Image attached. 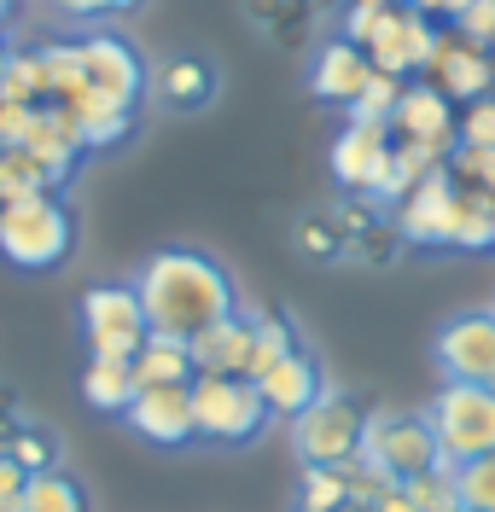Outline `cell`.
Here are the masks:
<instances>
[{"label": "cell", "mask_w": 495, "mask_h": 512, "mask_svg": "<svg viewBox=\"0 0 495 512\" xmlns=\"http://www.w3.org/2000/svg\"><path fill=\"white\" fill-rule=\"evenodd\" d=\"M134 291L146 303V320L158 338H187L210 332L216 320L239 315V280L222 256L198 251V245H164L134 268Z\"/></svg>", "instance_id": "cell-1"}, {"label": "cell", "mask_w": 495, "mask_h": 512, "mask_svg": "<svg viewBox=\"0 0 495 512\" xmlns=\"http://www.w3.org/2000/svg\"><path fill=\"white\" fill-rule=\"evenodd\" d=\"M82 245V216L65 192H35L0 204V256L18 274H59Z\"/></svg>", "instance_id": "cell-2"}, {"label": "cell", "mask_w": 495, "mask_h": 512, "mask_svg": "<svg viewBox=\"0 0 495 512\" xmlns=\"http://www.w3.org/2000/svg\"><path fill=\"white\" fill-rule=\"evenodd\" d=\"M193 408H198V443L210 448H251L263 443L268 425H274V408L263 402L257 379H233V373H198Z\"/></svg>", "instance_id": "cell-3"}, {"label": "cell", "mask_w": 495, "mask_h": 512, "mask_svg": "<svg viewBox=\"0 0 495 512\" xmlns=\"http://www.w3.org/2000/svg\"><path fill=\"white\" fill-rule=\"evenodd\" d=\"M76 320H82V344L88 355H105V361H134L152 338V320H146V303L134 280H99V286L82 291L76 303Z\"/></svg>", "instance_id": "cell-4"}, {"label": "cell", "mask_w": 495, "mask_h": 512, "mask_svg": "<svg viewBox=\"0 0 495 512\" xmlns=\"http://www.w3.org/2000/svg\"><path fill=\"white\" fill-rule=\"evenodd\" d=\"M362 466L379 483H414L426 472H437V466H449V460H443L431 414H373L367 419Z\"/></svg>", "instance_id": "cell-5"}, {"label": "cell", "mask_w": 495, "mask_h": 512, "mask_svg": "<svg viewBox=\"0 0 495 512\" xmlns=\"http://www.w3.org/2000/svg\"><path fill=\"white\" fill-rule=\"evenodd\" d=\"M367 408L344 390H327L309 414L292 419V454L303 466H338L356 472L362 466V443H367Z\"/></svg>", "instance_id": "cell-6"}, {"label": "cell", "mask_w": 495, "mask_h": 512, "mask_svg": "<svg viewBox=\"0 0 495 512\" xmlns=\"http://www.w3.org/2000/svg\"><path fill=\"white\" fill-rule=\"evenodd\" d=\"M426 414L437 425V443H443L449 466L495 454V384H443Z\"/></svg>", "instance_id": "cell-7"}, {"label": "cell", "mask_w": 495, "mask_h": 512, "mask_svg": "<svg viewBox=\"0 0 495 512\" xmlns=\"http://www.w3.org/2000/svg\"><path fill=\"white\" fill-rule=\"evenodd\" d=\"M82 70H88V88H94V94L146 111V99H152V70H158V64L146 59L140 41H129L123 30H94V35H82Z\"/></svg>", "instance_id": "cell-8"}, {"label": "cell", "mask_w": 495, "mask_h": 512, "mask_svg": "<svg viewBox=\"0 0 495 512\" xmlns=\"http://www.w3.org/2000/svg\"><path fill=\"white\" fill-rule=\"evenodd\" d=\"M443 53V35H437V18H426L420 6H385L379 24L367 35V59L385 76H414V70H431Z\"/></svg>", "instance_id": "cell-9"}, {"label": "cell", "mask_w": 495, "mask_h": 512, "mask_svg": "<svg viewBox=\"0 0 495 512\" xmlns=\"http://www.w3.org/2000/svg\"><path fill=\"white\" fill-rule=\"evenodd\" d=\"M443 384H495V309H461L431 338Z\"/></svg>", "instance_id": "cell-10"}, {"label": "cell", "mask_w": 495, "mask_h": 512, "mask_svg": "<svg viewBox=\"0 0 495 512\" xmlns=\"http://www.w3.org/2000/svg\"><path fill=\"white\" fill-rule=\"evenodd\" d=\"M391 158H396L391 123H344L338 140H332V181L344 192H356V198H367V204H379Z\"/></svg>", "instance_id": "cell-11"}, {"label": "cell", "mask_w": 495, "mask_h": 512, "mask_svg": "<svg viewBox=\"0 0 495 512\" xmlns=\"http://www.w3.org/2000/svg\"><path fill=\"white\" fill-rule=\"evenodd\" d=\"M140 443L152 448H169V454H181V448L198 443V408H193V384H152V390H140L129 402V414H123Z\"/></svg>", "instance_id": "cell-12"}, {"label": "cell", "mask_w": 495, "mask_h": 512, "mask_svg": "<svg viewBox=\"0 0 495 512\" xmlns=\"http://www.w3.org/2000/svg\"><path fill=\"white\" fill-rule=\"evenodd\" d=\"M455 204H461V175L437 163L426 181H420V187L396 204V233H402V245H420V251H449Z\"/></svg>", "instance_id": "cell-13"}, {"label": "cell", "mask_w": 495, "mask_h": 512, "mask_svg": "<svg viewBox=\"0 0 495 512\" xmlns=\"http://www.w3.org/2000/svg\"><path fill=\"white\" fill-rule=\"evenodd\" d=\"M396 140H414V146H431L437 158H455L461 146V117H455V99L443 94L437 82H402V99H396Z\"/></svg>", "instance_id": "cell-14"}, {"label": "cell", "mask_w": 495, "mask_h": 512, "mask_svg": "<svg viewBox=\"0 0 495 512\" xmlns=\"http://www.w3.org/2000/svg\"><path fill=\"white\" fill-rule=\"evenodd\" d=\"M152 99L175 117H198L222 99V64L204 59V53H169L152 70Z\"/></svg>", "instance_id": "cell-15"}, {"label": "cell", "mask_w": 495, "mask_h": 512, "mask_svg": "<svg viewBox=\"0 0 495 512\" xmlns=\"http://www.w3.org/2000/svg\"><path fill=\"white\" fill-rule=\"evenodd\" d=\"M373 76H379V70H373V59H367L362 41L332 35V41L315 47V59H309V94L321 99V105H344V111H350Z\"/></svg>", "instance_id": "cell-16"}, {"label": "cell", "mask_w": 495, "mask_h": 512, "mask_svg": "<svg viewBox=\"0 0 495 512\" xmlns=\"http://www.w3.org/2000/svg\"><path fill=\"white\" fill-rule=\"evenodd\" d=\"M257 390H263V402L274 408V419H286V425H292L297 414H309V408L327 396L332 384H327V367H321V355L303 344V350H292L286 361H274L263 379H257Z\"/></svg>", "instance_id": "cell-17"}, {"label": "cell", "mask_w": 495, "mask_h": 512, "mask_svg": "<svg viewBox=\"0 0 495 512\" xmlns=\"http://www.w3.org/2000/svg\"><path fill=\"white\" fill-rule=\"evenodd\" d=\"M251 350H257V309H239V315L216 320L210 332L193 338L198 373H233V379H251Z\"/></svg>", "instance_id": "cell-18"}, {"label": "cell", "mask_w": 495, "mask_h": 512, "mask_svg": "<svg viewBox=\"0 0 495 512\" xmlns=\"http://www.w3.org/2000/svg\"><path fill=\"white\" fill-rule=\"evenodd\" d=\"M70 111V123L82 128V140H88V152H111V146H129L134 134H140V111L134 105H117V99L94 94V88H76L70 99H59Z\"/></svg>", "instance_id": "cell-19"}, {"label": "cell", "mask_w": 495, "mask_h": 512, "mask_svg": "<svg viewBox=\"0 0 495 512\" xmlns=\"http://www.w3.org/2000/svg\"><path fill=\"white\" fill-rule=\"evenodd\" d=\"M431 76H437V88L455 99V105H472V99L495 94V59L484 47H472V41H443Z\"/></svg>", "instance_id": "cell-20"}, {"label": "cell", "mask_w": 495, "mask_h": 512, "mask_svg": "<svg viewBox=\"0 0 495 512\" xmlns=\"http://www.w3.org/2000/svg\"><path fill=\"white\" fill-rule=\"evenodd\" d=\"M0 448L30 472V478H41V472H65V431L59 425H47V419L24 414L6 437H0Z\"/></svg>", "instance_id": "cell-21"}, {"label": "cell", "mask_w": 495, "mask_h": 512, "mask_svg": "<svg viewBox=\"0 0 495 512\" xmlns=\"http://www.w3.org/2000/svg\"><path fill=\"white\" fill-rule=\"evenodd\" d=\"M140 396V379H134V361H105V355H88L82 361V402L94 414H129V402Z\"/></svg>", "instance_id": "cell-22"}, {"label": "cell", "mask_w": 495, "mask_h": 512, "mask_svg": "<svg viewBox=\"0 0 495 512\" xmlns=\"http://www.w3.org/2000/svg\"><path fill=\"white\" fill-rule=\"evenodd\" d=\"M134 379L140 390H152V384H193L198 379V355L187 338H146V350L134 355Z\"/></svg>", "instance_id": "cell-23"}, {"label": "cell", "mask_w": 495, "mask_h": 512, "mask_svg": "<svg viewBox=\"0 0 495 512\" xmlns=\"http://www.w3.org/2000/svg\"><path fill=\"white\" fill-rule=\"evenodd\" d=\"M449 251H495V198L484 187H461Z\"/></svg>", "instance_id": "cell-24"}, {"label": "cell", "mask_w": 495, "mask_h": 512, "mask_svg": "<svg viewBox=\"0 0 495 512\" xmlns=\"http://www.w3.org/2000/svg\"><path fill=\"white\" fill-rule=\"evenodd\" d=\"M35 192H65V181L35 158L30 146L0 152V204H12V198H35Z\"/></svg>", "instance_id": "cell-25"}, {"label": "cell", "mask_w": 495, "mask_h": 512, "mask_svg": "<svg viewBox=\"0 0 495 512\" xmlns=\"http://www.w3.org/2000/svg\"><path fill=\"white\" fill-rule=\"evenodd\" d=\"M18 512H94V495L76 472H41V478H30Z\"/></svg>", "instance_id": "cell-26"}, {"label": "cell", "mask_w": 495, "mask_h": 512, "mask_svg": "<svg viewBox=\"0 0 495 512\" xmlns=\"http://www.w3.org/2000/svg\"><path fill=\"white\" fill-rule=\"evenodd\" d=\"M292 350H303V332H297L292 315H274V309H263L257 315V350H251V379H263L274 361H286Z\"/></svg>", "instance_id": "cell-27"}, {"label": "cell", "mask_w": 495, "mask_h": 512, "mask_svg": "<svg viewBox=\"0 0 495 512\" xmlns=\"http://www.w3.org/2000/svg\"><path fill=\"white\" fill-rule=\"evenodd\" d=\"M350 472L338 466H303V512H350Z\"/></svg>", "instance_id": "cell-28"}, {"label": "cell", "mask_w": 495, "mask_h": 512, "mask_svg": "<svg viewBox=\"0 0 495 512\" xmlns=\"http://www.w3.org/2000/svg\"><path fill=\"white\" fill-rule=\"evenodd\" d=\"M455 489H461V507L495 512V454L461 460V466H455Z\"/></svg>", "instance_id": "cell-29"}, {"label": "cell", "mask_w": 495, "mask_h": 512, "mask_svg": "<svg viewBox=\"0 0 495 512\" xmlns=\"http://www.w3.org/2000/svg\"><path fill=\"white\" fill-rule=\"evenodd\" d=\"M396 99H402V76H385V70H379V76L362 88V99L350 105V123H391Z\"/></svg>", "instance_id": "cell-30"}, {"label": "cell", "mask_w": 495, "mask_h": 512, "mask_svg": "<svg viewBox=\"0 0 495 512\" xmlns=\"http://www.w3.org/2000/svg\"><path fill=\"white\" fill-rule=\"evenodd\" d=\"M408 495H414V507L420 512H461V489H455V466H437L426 478L402 483Z\"/></svg>", "instance_id": "cell-31"}, {"label": "cell", "mask_w": 495, "mask_h": 512, "mask_svg": "<svg viewBox=\"0 0 495 512\" xmlns=\"http://www.w3.org/2000/svg\"><path fill=\"white\" fill-rule=\"evenodd\" d=\"M292 245L309 256V262H338V256H344V233L332 222H321V216H303V222L292 227Z\"/></svg>", "instance_id": "cell-32"}, {"label": "cell", "mask_w": 495, "mask_h": 512, "mask_svg": "<svg viewBox=\"0 0 495 512\" xmlns=\"http://www.w3.org/2000/svg\"><path fill=\"white\" fill-rule=\"evenodd\" d=\"M59 12H65L70 24H117V18H134V12H146L152 0H53Z\"/></svg>", "instance_id": "cell-33"}, {"label": "cell", "mask_w": 495, "mask_h": 512, "mask_svg": "<svg viewBox=\"0 0 495 512\" xmlns=\"http://www.w3.org/2000/svg\"><path fill=\"white\" fill-rule=\"evenodd\" d=\"M461 146H478V152L495 146V94L472 99V105L461 111Z\"/></svg>", "instance_id": "cell-34"}, {"label": "cell", "mask_w": 495, "mask_h": 512, "mask_svg": "<svg viewBox=\"0 0 495 512\" xmlns=\"http://www.w3.org/2000/svg\"><path fill=\"white\" fill-rule=\"evenodd\" d=\"M455 175L472 181V187H484L495 198V146L490 152H478V146H455Z\"/></svg>", "instance_id": "cell-35"}, {"label": "cell", "mask_w": 495, "mask_h": 512, "mask_svg": "<svg viewBox=\"0 0 495 512\" xmlns=\"http://www.w3.org/2000/svg\"><path fill=\"white\" fill-rule=\"evenodd\" d=\"M455 30H461V41H472V47H484V53H490V47H495V0H478L472 12H461V24H455Z\"/></svg>", "instance_id": "cell-36"}, {"label": "cell", "mask_w": 495, "mask_h": 512, "mask_svg": "<svg viewBox=\"0 0 495 512\" xmlns=\"http://www.w3.org/2000/svg\"><path fill=\"white\" fill-rule=\"evenodd\" d=\"M426 18H449V24H461V12H472L478 0H414Z\"/></svg>", "instance_id": "cell-37"}, {"label": "cell", "mask_w": 495, "mask_h": 512, "mask_svg": "<svg viewBox=\"0 0 495 512\" xmlns=\"http://www.w3.org/2000/svg\"><path fill=\"white\" fill-rule=\"evenodd\" d=\"M12 53H18V47H12V41H6V30H0V82H6V70H12Z\"/></svg>", "instance_id": "cell-38"}, {"label": "cell", "mask_w": 495, "mask_h": 512, "mask_svg": "<svg viewBox=\"0 0 495 512\" xmlns=\"http://www.w3.org/2000/svg\"><path fill=\"white\" fill-rule=\"evenodd\" d=\"M12 18H18V0H0V30H6Z\"/></svg>", "instance_id": "cell-39"}, {"label": "cell", "mask_w": 495, "mask_h": 512, "mask_svg": "<svg viewBox=\"0 0 495 512\" xmlns=\"http://www.w3.org/2000/svg\"><path fill=\"white\" fill-rule=\"evenodd\" d=\"M367 6H414V0H367Z\"/></svg>", "instance_id": "cell-40"}, {"label": "cell", "mask_w": 495, "mask_h": 512, "mask_svg": "<svg viewBox=\"0 0 495 512\" xmlns=\"http://www.w3.org/2000/svg\"><path fill=\"white\" fill-rule=\"evenodd\" d=\"M461 512H472V507H461Z\"/></svg>", "instance_id": "cell-41"}, {"label": "cell", "mask_w": 495, "mask_h": 512, "mask_svg": "<svg viewBox=\"0 0 495 512\" xmlns=\"http://www.w3.org/2000/svg\"><path fill=\"white\" fill-rule=\"evenodd\" d=\"M490 309H495V303H490Z\"/></svg>", "instance_id": "cell-42"}]
</instances>
